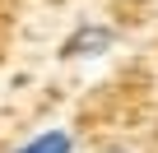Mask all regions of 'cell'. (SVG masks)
I'll return each instance as SVG.
<instances>
[{
    "label": "cell",
    "instance_id": "obj_1",
    "mask_svg": "<svg viewBox=\"0 0 158 153\" xmlns=\"http://www.w3.org/2000/svg\"><path fill=\"white\" fill-rule=\"evenodd\" d=\"M121 46V33L112 23H79L60 42V60H102Z\"/></svg>",
    "mask_w": 158,
    "mask_h": 153
},
{
    "label": "cell",
    "instance_id": "obj_2",
    "mask_svg": "<svg viewBox=\"0 0 158 153\" xmlns=\"http://www.w3.org/2000/svg\"><path fill=\"white\" fill-rule=\"evenodd\" d=\"M10 153H79V139H74V130L51 125V130L28 135V139H23V144H14Z\"/></svg>",
    "mask_w": 158,
    "mask_h": 153
},
{
    "label": "cell",
    "instance_id": "obj_3",
    "mask_svg": "<svg viewBox=\"0 0 158 153\" xmlns=\"http://www.w3.org/2000/svg\"><path fill=\"white\" fill-rule=\"evenodd\" d=\"M102 153H139V148H126V144H112V148H102Z\"/></svg>",
    "mask_w": 158,
    "mask_h": 153
}]
</instances>
